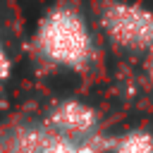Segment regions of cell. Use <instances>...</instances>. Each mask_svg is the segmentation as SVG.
I'll return each mask as SVG.
<instances>
[{
	"instance_id": "obj_5",
	"label": "cell",
	"mask_w": 153,
	"mask_h": 153,
	"mask_svg": "<svg viewBox=\"0 0 153 153\" xmlns=\"http://www.w3.org/2000/svg\"><path fill=\"white\" fill-rule=\"evenodd\" d=\"M115 153H153V136L148 131H129L115 143Z\"/></svg>"
},
{
	"instance_id": "obj_2",
	"label": "cell",
	"mask_w": 153,
	"mask_h": 153,
	"mask_svg": "<svg viewBox=\"0 0 153 153\" xmlns=\"http://www.w3.org/2000/svg\"><path fill=\"white\" fill-rule=\"evenodd\" d=\"M100 24L105 33L112 38V43L122 48H136V50L153 48V12L151 10H143L139 5L115 2L105 7Z\"/></svg>"
},
{
	"instance_id": "obj_1",
	"label": "cell",
	"mask_w": 153,
	"mask_h": 153,
	"mask_svg": "<svg viewBox=\"0 0 153 153\" xmlns=\"http://www.w3.org/2000/svg\"><path fill=\"white\" fill-rule=\"evenodd\" d=\"M36 43L50 62L74 69L84 67L93 50L86 22L69 7H57L41 22Z\"/></svg>"
},
{
	"instance_id": "obj_4",
	"label": "cell",
	"mask_w": 153,
	"mask_h": 153,
	"mask_svg": "<svg viewBox=\"0 0 153 153\" xmlns=\"http://www.w3.org/2000/svg\"><path fill=\"white\" fill-rule=\"evenodd\" d=\"M48 141L50 139L41 129L24 127V129H14L0 139V153H43Z\"/></svg>"
},
{
	"instance_id": "obj_7",
	"label": "cell",
	"mask_w": 153,
	"mask_h": 153,
	"mask_svg": "<svg viewBox=\"0 0 153 153\" xmlns=\"http://www.w3.org/2000/svg\"><path fill=\"white\" fill-rule=\"evenodd\" d=\"M146 69H148V74L153 76V48H151V55H148V62H146Z\"/></svg>"
},
{
	"instance_id": "obj_6",
	"label": "cell",
	"mask_w": 153,
	"mask_h": 153,
	"mask_svg": "<svg viewBox=\"0 0 153 153\" xmlns=\"http://www.w3.org/2000/svg\"><path fill=\"white\" fill-rule=\"evenodd\" d=\"M5 74H7V60H5V53L0 48V79H5Z\"/></svg>"
},
{
	"instance_id": "obj_3",
	"label": "cell",
	"mask_w": 153,
	"mask_h": 153,
	"mask_svg": "<svg viewBox=\"0 0 153 153\" xmlns=\"http://www.w3.org/2000/svg\"><path fill=\"white\" fill-rule=\"evenodd\" d=\"M50 124L57 131H62L65 136H86V134H91L96 129L98 117L88 105L69 100V103H62L60 108L53 110Z\"/></svg>"
}]
</instances>
